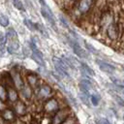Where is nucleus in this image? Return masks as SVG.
Masks as SVG:
<instances>
[{
  "label": "nucleus",
  "instance_id": "nucleus-1",
  "mask_svg": "<svg viewBox=\"0 0 124 124\" xmlns=\"http://www.w3.org/2000/svg\"><path fill=\"white\" fill-rule=\"evenodd\" d=\"M96 2L97 0H78L74 6L76 7L77 12L80 16H84L91 11V9L94 7Z\"/></svg>",
  "mask_w": 124,
  "mask_h": 124
},
{
  "label": "nucleus",
  "instance_id": "nucleus-2",
  "mask_svg": "<svg viewBox=\"0 0 124 124\" xmlns=\"http://www.w3.org/2000/svg\"><path fill=\"white\" fill-rule=\"evenodd\" d=\"M40 1V4H41V14L42 16L45 17V19L53 27L56 29V23H55V20H54V15L51 11V9L49 8V6L44 1V0H39Z\"/></svg>",
  "mask_w": 124,
  "mask_h": 124
},
{
  "label": "nucleus",
  "instance_id": "nucleus-3",
  "mask_svg": "<svg viewBox=\"0 0 124 124\" xmlns=\"http://www.w3.org/2000/svg\"><path fill=\"white\" fill-rule=\"evenodd\" d=\"M52 62L54 64V67L56 69V72L58 73V75L61 78H70V75H69V72H68L69 67L62 60V58H59L57 56H53L52 57Z\"/></svg>",
  "mask_w": 124,
  "mask_h": 124
},
{
  "label": "nucleus",
  "instance_id": "nucleus-4",
  "mask_svg": "<svg viewBox=\"0 0 124 124\" xmlns=\"http://www.w3.org/2000/svg\"><path fill=\"white\" fill-rule=\"evenodd\" d=\"M67 42H68V44L70 45V46L72 47V49H73V51L75 52L76 55H78L79 58L88 59V54H87V52L80 46L79 43H78L76 39H74L73 37L67 36Z\"/></svg>",
  "mask_w": 124,
  "mask_h": 124
},
{
  "label": "nucleus",
  "instance_id": "nucleus-5",
  "mask_svg": "<svg viewBox=\"0 0 124 124\" xmlns=\"http://www.w3.org/2000/svg\"><path fill=\"white\" fill-rule=\"evenodd\" d=\"M70 113H71V109L69 108H59L53 115L51 124H62L70 116Z\"/></svg>",
  "mask_w": 124,
  "mask_h": 124
},
{
  "label": "nucleus",
  "instance_id": "nucleus-6",
  "mask_svg": "<svg viewBox=\"0 0 124 124\" xmlns=\"http://www.w3.org/2000/svg\"><path fill=\"white\" fill-rule=\"evenodd\" d=\"M106 33H107V37L114 42L118 39V36H119V25L115 22V21H112L110 24H108L106 28Z\"/></svg>",
  "mask_w": 124,
  "mask_h": 124
},
{
  "label": "nucleus",
  "instance_id": "nucleus-7",
  "mask_svg": "<svg viewBox=\"0 0 124 124\" xmlns=\"http://www.w3.org/2000/svg\"><path fill=\"white\" fill-rule=\"evenodd\" d=\"M59 109V103L55 98L48 99L44 105V111L47 114L55 113Z\"/></svg>",
  "mask_w": 124,
  "mask_h": 124
},
{
  "label": "nucleus",
  "instance_id": "nucleus-8",
  "mask_svg": "<svg viewBox=\"0 0 124 124\" xmlns=\"http://www.w3.org/2000/svg\"><path fill=\"white\" fill-rule=\"evenodd\" d=\"M113 20V15L111 13V11H106L104 12L101 16H100V27L101 29H105L107 28V26L108 24H110Z\"/></svg>",
  "mask_w": 124,
  "mask_h": 124
},
{
  "label": "nucleus",
  "instance_id": "nucleus-9",
  "mask_svg": "<svg viewBox=\"0 0 124 124\" xmlns=\"http://www.w3.org/2000/svg\"><path fill=\"white\" fill-rule=\"evenodd\" d=\"M52 94H53V90L47 84H42L37 87V95L41 98H48Z\"/></svg>",
  "mask_w": 124,
  "mask_h": 124
},
{
  "label": "nucleus",
  "instance_id": "nucleus-10",
  "mask_svg": "<svg viewBox=\"0 0 124 124\" xmlns=\"http://www.w3.org/2000/svg\"><path fill=\"white\" fill-rule=\"evenodd\" d=\"M79 89L82 93L90 96V93L92 92V89H93L92 81L90 79H87V78H82L79 81Z\"/></svg>",
  "mask_w": 124,
  "mask_h": 124
},
{
  "label": "nucleus",
  "instance_id": "nucleus-11",
  "mask_svg": "<svg viewBox=\"0 0 124 124\" xmlns=\"http://www.w3.org/2000/svg\"><path fill=\"white\" fill-rule=\"evenodd\" d=\"M11 77L13 78V82H14V85L16 86V89H21L23 86H24V81L21 78V75L19 74L18 71H16L14 70L11 74Z\"/></svg>",
  "mask_w": 124,
  "mask_h": 124
},
{
  "label": "nucleus",
  "instance_id": "nucleus-12",
  "mask_svg": "<svg viewBox=\"0 0 124 124\" xmlns=\"http://www.w3.org/2000/svg\"><path fill=\"white\" fill-rule=\"evenodd\" d=\"M31 57L32 59L40 66L42 67H45V60H44V56H43V53L39 50V48H34L32 49V53H31Z\"/></svg>",
  "mask_w": 124,
  "mask_h": 124
},
{
  "label": "nucleus",
  "instance_id": "nucleus-13",
  "mask_svg": "<svg viewBox=\"0 0 124 124\" xmlns=\"http://www.w3.org/2000/svg\"><path fill=\"white\" fill-rule=\"evenodd\" d=\"M96 63H97V65L99 66V68H100L103 72H105V73H109V74H111V73H113V72L115 71V67H114V66H112L111 64H108V63H107V62H105V61H103V60L96 59Z\"/></svg>",
  "mask_w": 124,
  "mask_h": 124
},
{
  "label": "nucleus",
  "instance_id": "nucleus-14",
  "mask_svg": "<svg viewBox=\"0 0 124 124\" xmlns=\"http://www.w3.org/2000/svg\"><path fill=\"white\" fill-rule=\"evenodd\" d=\"M27 112V108L26 106L20 102V101H16V105H15V113L18 116H23L25 115Z\"/></svg>",
  "mask_w": 124,
  "mask_h": 124
},
{
  "label": "nucleus",
  "instance_id": "nucleus-15",
  "mask_svg": "<svg viewBox=\"0 0 124 124\" xmlns=\"http://www.w3.org/2000/svg\"><path fill=\"white\" fill-rule=\"evenodd\" d=\"M26 78H27V81H28V83H29V85L31 87H38L39 86L40 78L36 74H34V73L28 74L27 77H26Z\"/></svg>",
  "mask_w": 124,
  "mask_h": 124
},
{
  "label": "nucleus",
  "instance_id": "nucleus-16",
  "mask_svg": "<svg viewBox=\"0 0 124 124\" xmlns=\"http://www.w3.org/2000/svg\"><path fill=\"white\" fill-rule=\"evenodd\" d=\"M7 98L9 99V101L11 103H16L17 101L18 94H17V91L16 90V88H14L13 86H9L8 91H7Z\"/></svg>",
  "mask_w": 124,
  "mask_h": 124
},
{
  "label": "nucleus",
  "instance_id": "nucleus-17",
  "mask_svg": "<svg viewBox=\"0 0 124 124\" xmlns=\"http://www.w3.org/2000/svg\"><path fill=\"white\" fill-rule=\"evenodd\" d=\"M19 48V44H18V41L17 40H12L10 41L8 46L6 47L7 51L10 53V54H14L16 53Z\"/></svg>",
  "mask_w": 124,
  "mask_h": 124
},
{
  "label": "nucleus",
  "instance_id": "nucleus-18",
  "mask_svg": "<svg viewBox=\"0 0 124 124\" xmlns=\"http://www.w3.org/2000/svg\"><path fill=\"white\" fill-rule=\"evenodd\" d=\"M1 116L5 121H13L16 117V114H15L14 110H12L10 108H5L4 110H2Z\"/></svg>",
  "mask_w": 124,
  "mask_h": 124
},
{
  "label": "nucleus",
  "instance_id": "nucleus-19",
  "mask_svg": "<svg viewBox=\"0 0 124 124\" xmlns=\"http://www.w3.org/2000/svg\"><path fill=\"white\" fill-rule=\"evenodd\" d=\"M20 93H21V96L26 100H30L33 95L32 88H31V86H28V85H24L20 89Z\"/></svg>",
  "mask_w": 124,
  "mask_h": 124
},
{
  "label": "nucleus",
  "instance_id": "nucleus-20",
  "mask_svg": "<svg viewBox=\"0 0 124 124\" xmlns=\"http://www.w3.org/2000/svg\"><path fill=\"white\" fill-rule=\"evenodd\" d=\"M6 36H7V39L10 41L17 40V34L14 28H8V30L6 31Z\"/></svg>",
  "mask_w": 124,
  "mask_h": 124
},
{
  "label": "nucleus",
  "instance_id": "nucleus-21",
  "mask_svg": "<svg viewBox=\"0 0 124 124\" xmlns=\"http://www.w3.org/2000/svg\"><path fill=\"white\" fill-rule=\"evenodd\" d=\"M23 22H24L25 26H26L29 30H31V31H36V30H37V23H36V22H33L31 19L25 18V19L23 20Z\"/></svg>",
  "mask_w": 124,
  "mask_h": 124
},
{
  "label": "nucleus",
  "instance_id": "nucleus-22",
  "mask_svg": "<svg viewBox=\"0 0 124 124\" xmlns=\"http://www.w3.org/2000/svg\"><path fill=\"white\" fill-rule=\"evenodd\" d=\"M80 70H82L83 72H85L86 74H88L89 76H95V72L87 65V64H85V63H83V62H80Z\"/></svg>",
  "mask_w": 124,
  "mask_h": 124
},
{
  "label": "nucleus",
  "instance_id": "nucleus-23",
  "mask_svg": "<svg viewBox=\"0 0 124 124\" xmlns=\"http://www.w3.org/2000/svg\"><path fill=\"white\" fill-rule=\"evenodd\" d=\"M110 95L112 96V98L115 100V102L120 106V107H124V100L117 94H115L114 91H110Z\"/></svg>",
  "mask_w": 124,
  "mask_h": 124
},
{
  "label": "nucleus",
  "instance_id": "nucleus-24",
  "mask_svg": "<svg viewBox=\"0 0 124 124\" xmlns=\"http://www.w3.org/2000/svg\"><path fill=\"white\" fill-rule=\"evenodd\" d=\"M10 24V19L6 15L0 14V25L3 27H7Z\"/></svg>",
  "mask_w": 124,
  "mask_h": 124
},
{
  "label": "nucleus",
  "instance_id": "nucleus-25",
  "mask_svg": "<svg viewBox=\"0 0 124 124\" xmlns=\"http://www.w3.org/2000/svg\"><path fill=\"white\" fill-rule=\"evenodd\" d=\"M12 2H13L14 7H16L18 11H20V12L25 11V8H24V5H23L22 1H20V0H12Z\"/></svg>",
  "mask_w": 124,
  "mask_h": 124
},
{
  "label": "nucleus",
  "instance_id": "nucleus-26",
  "mask_svg": "<svg viewBox=\"0 0 124 124\" xmlns=\"http://www.w3.org/2000/svg\"><path fill=\"white\" fill-rule=\"evenodd\" d=\"M37 30L44 36V37H48V33H47V31H46V29L42 25V24H40V23H37Z\"/></svg>",
  "mask_w": 124,
  "mask_h": 124
},
{
  "label": "nucleus",
  "instance_id": "nucleus-27",
  "mask_svg": "<svg viewBox=\"0 0 124 124\" xmlns=\"http://www.w3.org/2000/svg\"><path fill=\"white\" fill-rule=\"evenodd\" d=\"M0 99L2 101L7 100V90L2 84H0Z\"/></svg>",
  "mask_w": 124,
  "mask_h": 124
},
{
  "label": "nucleus",
  "instance_id": "nucleus-28",
  "mask_svg": "<svg viewBox=\"0 0 124 124\" xmlns=\"http://www.w3.org/2000/svg\"><path fill=\"white\" fill-rule=\"evenodd\" d=\"M78 97H79V99L81 100V102L83 103V104H85L86 106H88L89 105V96L88 95H86V94H84V93H79L78 94Z\"/></svg>",
  "mask_w": 124,
  "mask_h": 124
},
{
  "label": "nucleus",
  "instance_id": "nucleus-29",
  "mask_svg": "<svg viewBox=\"0 0 124 124\" xmlns=\"http://www.w3.org/2000/svg\"><path fill=\"white\" fill-rule=\"evenodd\" d=\"M84 46H85V48H86L87 50H89L90 52H92V53H94V54H98V53H99V51H98L92 45H90V44L84 42Z\"/></svg>",
  "mask_w": 124,
  "mask_h": 124
},
{
  "label": "nucleus",
  "instance_id": "nucleus-30",
  "mask_svg": "<svg viewBox=\"0 0 124 124\" xmlns=\"http://www.w3.org/2000/svg\"><path fill=\"white\" fill-rule=\"evenodd\" d=\"M77 1L78 0H62V5L65 8H69V7L74 6Z\"/></svg>",
  "mask_w": 124,
  "mask_h": 124
},
{
  "label": "nucleus",
  "instance_id": "nucleus-31",
  "mask_svg": "<svg viewBox=\"0 0 124 124\" xmlns=\"http://www.w3.org/2000/svg\"><path fill=\"white\" fill-rule=\"evenodd\" d=\"M90 100H91V103L93 106H98L99 105V98L97 95H92L90 97Z\"/></svg>",
  "mask_w": 124,
  "mask_h": 124
},
{
  "label": "nucleus",
  "instance_id": "nucleus-32",
  "mask_svg": "<svg viewBox=\"0 0 124 124\" xmlns=\"http://www.w3.org/2000/svg\"><path fill=\"white\" fill-rule=\"evenodd\" d=\"M7 36L4 33H0V45H6L7 43Z\"/></svg>",
  "mask_w": 124,
  "mask_h": 124
},
{
  "label": "nucleus",
  "instance_id": "nucleus-33",
  "mask_svg": "<svg viewBox=\"0 0 124 124\" xmlns=\"http://www.w3.org/2000/svg\"><path fill=\"white\" fill-rule=\"evenodd\" d=\"M59 19H60V22L64 25V27H66V28H69V26H68V22H67V20L62 16H59Z\"/></svg>",
  "mask_w": 124,
  "mask_h": 124
},
{
  "label": "nucleus",
  "instance_id": "nucleus-34",
  "mask_svg": "<svg viewBox=\"0 0 124 124\" xmlns=\"http://www.w3.org/2000/svg\"><path fill=\"white\" fill-rule=\"evenodd\" d=\"M99 123H100V124H110V122H109L107 118H100Z\"/></svg>",
  "mask_w": 124,
  "mask_h": 124
},
{
  "label": "nucleus",
  "instance_id": "nucleus-35",
  "mask_svg": "<svg viewBox=\"0 0 124 124\" xmlns=\"http://www.w3.org/2000/svg\"><path fill=\"white\" fill-rule=\"evenodd\" d=\"M5 109V104H4V101H2L1 99H0V111H2V110H4Z\"/></svg>",
  "mask_w": 124,
  "mask_h": 124
},
{
  "label": "nucleus",
  "instance_id": "nucleus-36",
  "mask_svg": "<svg viewBox=\"0 0 124 124\" xmlns=\"http://www.w3.org/2000/svg\"><path fill=\"white\" fill-rule=\"evenodd\" d=\"M123 70H124V67H123Z\"/></svg>",
  "mask_w": 124,
  "mask_h": 124
},
{
  "label": "nucleus",
  "instance_id": "nucleus-37",
  "mask_svg": "<svg viewBox=\"0 0 124 124\" xmlns=\"http://www.w3.org/2000/svg\"><path fill=\"white\" fill-rule=\"evenodd\" d=\"M123 119H124V116H123Z\"/></svg>",
  "mask_w": 124,
  "mask_h": 124
},
{
  "label": "nucleus",
  "instance_id": "nucleus-38",
  "mask_svg": "<svg viewBox=\"0 0 124 124\" xmlns=\"http://www.w3.org/2000/svg\"><path fill=\"white\" fill-rule=\"evenodd\" d=\"M123 81H124V80H123Z\"/></svg>",
  "mask_w": 124,
  "mask_h": 124
}]
</instances>
